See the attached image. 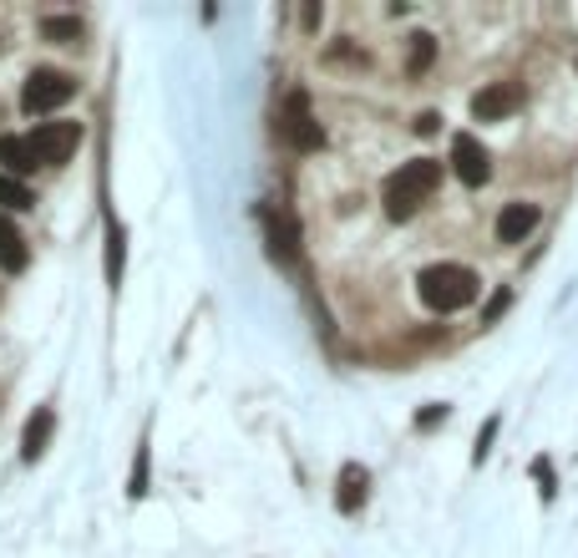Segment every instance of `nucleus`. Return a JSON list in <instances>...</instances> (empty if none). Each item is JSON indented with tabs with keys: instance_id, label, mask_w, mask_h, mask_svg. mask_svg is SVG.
I'll return each mask as SVG.
<instances>
[{
	"instance_id": "nucleus-1",
	"label": "nucleus",
	"mask_w": 578,
	"mask_h": 558,
	"mask_svg": "<svg viewBox=\"0 0 578 558\" xmlns=\"http://www.w3.org/2000/svg\"><path fill=\"white\" fill-rule=\"evenodd\" d=\"M436 183H442V163H432V158H416V163H401L391 178H386V193H381V203H386V213H391L396 224H407L411 213L421 209V203L436 193Z\"/></svg>"
},
{
	"instance_id": "nucleus-2",
	"label": "nucleus",
	"mask_w": 578,
	"mask_h": 558,
	"mask_svg": "<svg viewBox=\"0 0 578 558\" xmlns=\"http://www.w3.org/2000/svg\"><path fill=\"white\" fill-rule=\"evenodd\" d=\"M416 294H421V305L426 310L452 315V310H462V305H473L477 300V275L473 269H462V265H432V269H421Z\"/></svg>"
},
{
	"instance_id": "nucleus-3",
	"label": "nucleus",
	"mask_w": 578,
	"mask_h": 558,
	"mask_svg": "<svg viewBox=\"0 0 578 558\" xmlns=\"http://www.w3.org/2000/svg\"><path fill=\"white\" fill-rule=\"evenodd\" d=\"M71 97H77V77H66V71H56V67H36L26 77L21 107H26L31 118H41V112H56V107H66Z\"/></svg>"
},
{
	"instance_id": "nucleus-4",
	"label": "nucleus",
	"mask_w": 578,
	"mask_h": 558,
	"mask_svg": "<svg viewBox=\"0 0 578 558\" xmlns=\"http://www.w3.org/2000/svg\"><path fill=\"white\" fill-rule=\"evenodd\" d=\"M279 137H285L289 147H300V153L325 147V133H320V122L310 118V97L304 92H289L285 112H279Z\"/></svg>"
},
{
	"instance_id": "nucleus-5",
	"label": "nucleus",
	"mask_w": 578,
	"mask_h": 558,
	"mask_svg": "<svg viewBox=\"0 0 578 558\" xmlns=\"http://www.w3.org/2000/svg\"><path fill=\"white\" fill-rule=\"evenodd\" d=\"M31 147H36L41 168H56V163H66L71 153H77L81 143V122H41L36 133H26Z\"/></svg>"
},
{
	"instance_id": "nucleus-6",
	"label": "nucleus",
	"mask_w": 578,
	"mask_h": 558,
	"mask_svg": "<svg viewBox=\"0 0 578 558\" xmlns=\"http://www.w3.org/2000/svg\"><path fill=\"white\" fill-rule=\"evenodd\" d=\"M518 107H523V87H513V81H492V87L473 92V118L477 122H502V118H513Z\"/></svg>"
},
{
	"instance_id": "nucleus-7",
	"label": "nucleus",
	"mask_w": 578,
	"mask_h": 558,
	"mask_svg": "<svg viewBox=\"0 0 578 558\" xmlns=\"http://www.w3.org/2000/svg\"><path fill=\"white\" fill-rule=\"evenodd\" d=\"M452 168H457V178L467 188H482L487 178H492V163H487V147L477 143V137L457 133L452 137Z\"/></svg>"
},
{
	"instance_id": "nucleus-8",
	"label": "nucleus",
	"mask_w": 578,
	"mask_h": 558,
	"mask_svg": "<svg viewBox=\"0 0 578 558\" xmlns=\"http://www.w3.org/2000/svg\"><path fill=\"white\" fill-rule=\"evenodd\" d=\"M264 239H269V254H275L279 265L300 259V224L285 209H264Z\"/></svg>"
},
{
	"instance_id": "nucleus-9",
	"label": "nucleus",
	"mask_w": 578,
	"mask_h": 558,
	"mask_svg": "<svg viewBox=\"0 0 578 558\" xmlns=\"http://www.w3.org/2000/svg\"><path fill=\"white\" fill-rule=\"evenodd\" d=\"M543 209L538 203H508V209L498 213V244H523L533 228H538Z\"/></svg>"
},
{
	"instance_id": "nucleus-10",
	"label": "nucleus",
	"mask_w": 578,
	"mask_h": 558,
	"mask_svg": "<svg viewBox=\"0 0 578 558\" xmlns=\"http://www.w3.org/2000/svg\"><path fill=\"white\" fill-rule=\"evenodd\" d=\"M0 163H5V174H11V178L36 174V168H41V158H36V147H31V137H15V133L0 137Z\"/></svg>"
},
{
	"instance_id": "nucleus-11",
	"label": "nucleus",
	"mask_w": 578,
	"mask_h": 558,
	"mask_svg": "<svg viewBox=\"0 0 578 558\" xmlns=\"http://www.w3.org/2000/svg\"><path fill=\"white\" fill-rule=\"evenodd\" d=\"M52 426H56V412H52V406H36V416H31L26 432H21V457H26V462H36V457L46 453V442H52Z\"/></svg>"
},
{
	"instance_id": "nucleus-12",
	"label": "nucleus",
	"mask_w": 578,
	"mask_h": 558,
	"mask_svg": "<svg viewBox=\"0 0 578 558\" xmlns=\"http://www.w3.org/2000/svg\"><path fill=\"white\" fill-rule=\"evenodd\" d=\"M31 265V249H26V239H21V228L0 213V269H11V275H21V269Z\"/></svg>"
},
{
	"instance_id": "nucleus-13",
	"label": "nucleus",
	"mask_w": 578,
	"mask_h": 558,
	"mask_svg": "<svg viewBox=\"0 0 578 558\" xmlns=\"http://www.w3.org/2000/svg\"><path fill=\"white\" fill-rule=\"evenodd\" d=\"M366 467H345V472H341V492H335V503H341V513H355V507H360V503H366Z\"/></svg>"
},
{
	"instance_id": "nucleus-14",
	"label": "nucleus",
	"mask_w": 578,
	"mask_h": 558,
	"mask_svg": "<svg viewBox=\"0 0 578 558\" xmlns=\"http://www.w3.org/2000/svg\"><path fill=\"white\" fill-rule=\"evenodd\" d=\"M41 36L62 41V46H77V41H81V21H77V15H46V21H41Z\"/></svg>"
},
{
	"instance_id": "nucleus-15",
	"label": "nucleus",
	"mask_w": 578,
	"mask_h": 558,
	"mask_svg": "<svg viewBox=\"0 0 578 558\" xmlns=\"http://www.w3.org/2000/svg\"><path fill=\"white\" fill-rule=\"evenodd\" d=\"M31 203H36V199H31V188L21 183V178L0 174V209H15V213H21V209H31Z\"/></svg>"
},
{
	"instance_id": "nucleus-16",
	"label": "nucleus",
	"mask_w": 578,
	"mask_h": 558,
	"mask_svg": "<svg viewBox=\"0 0 578 558\" xmlns=\"http://www.w3.org/2000/svg\"><path fill=\"white\" fill-rule=\"evenodd\" d=\"M432 56H436V41L421 31V36H411V56H407V71L411 77H421V71L432 67Z\"/></svg>"
},
{
	"instance_id": "nucleus-17",
	"label": "nucleus",
	"mask_w": 578,
	"mask_h": 558,
	"mask_svg": "<svg viewBox=\"0 0 578 558\" xmlns=\"http://www.w3.org/2000/svg\"><path fill=\"white\" fill-rule=\"evenodd\" d=\"M122 259H127V249H122V228H112V234H107V279H112V284L122 279Z\"/></svg>"
},
{
	"instance_id": "nucleus-18",
	"label": "nucleus",
	"mask_w": 578,
	"mask_h": 558,
	"mask_svg": "<svg viewBox=\"0 0 578 558\" xmlns=\"http://www.w3.org/2000/svg\"><path fill=\"white\" fill-rule=\"evenodd\" d=\"M508 305H513V294H508V290H498V294H492V300H487V310H482V325H492V320H502V310H508Z\"/></svg>"
},
{
	"instance_id": "nucleus-19",
	"label": "nucleus",
	"mask_w": 578,
	"mask_h": 558,
	"mask_svg": "<svg viewBox=\"0 0 578 558\" xmlns=\"http://www.w3.org/2000/svg\"><path fill=\"white\" fill-rule=\"evenodd\" d=\"M492 432H498V416H487V422H482V432H477V447H473V457H477V462H482V457H487V447H492Z\"/></svg>"
},
{
	"instance_id": "nucleus-20",
	"label": "nucleus",
	"mask_w": 578,
	"mask_h": 558,
	"mask_svg": "<svg viewBox=\"0 0 578 558\" xmlns=\"http://www.w3.org/2000/svg\"><path fill=\"white\" fill-rule=\"evenodd\" d=\"M533 478L543 482V498H553V467L543 462V457H533Z\"/></svg>"
},
{
	"instance_id": "nucleus-21",
	"label": "nucleus",
	"mask_w": 578,
	"mask_h": 558,
	"mask_svg": "<svg viewBox=\"0 0 578 558\" xmlns=\"http://www.w3.org/2000/svg\"><path fill=\"white\" fill-rule=\"evenodd\" d=\"M436 127H442V118H436V112H421V118H416V133L421 137H432Z\"/></svg>"
},
{
	"instance_id": "nucleus-22",
	"label": "nucleus",
	"mask_w": 578,
	"mask_h": 558,
	"mask_svg": "<svg viewBox=\"0 0 578 558\" xmlns=\"http://www.w3.org/2000/svg\"><path fill=\"white\" fill-rule=\"evenodd\" d=\"M442 416H447V406H432V412H421V416H416V426H436Z\"/></svg>"
}]
</instances>
